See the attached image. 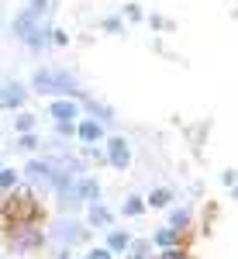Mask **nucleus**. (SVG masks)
I'll return each instance as SVG.
<instances>
[{"label":"nucleus","mask_w":238,"mask_h":259,"mask_svg":"<svg viewBox=\"0 0 238 259\" xmlns=\"http://www.w3.org/2000/svg\"><path fill=\"white\" fill-rule=\"evenodd\" d=\"M162 259H183V252H179V249H173V245H169V249H166V252H162Z\"/></svg>","instance_id":"obj_19"},{"label":"nucleus","mask_w":238,"mask_h":259,"mask_svg":"<svg viewBox=\"0 0 238 259\" xmlns=\"http://www.w3.org/2000/svg\"><path fill=\"white\" fill-rule=\"evenodd\" d=\"M35 18H38V14H31V11H28V14H21V18L14 21V31H18L21 38H24V35H28L31 28H35Z\"/></svg>","instance_id":"obj_10"},{"label":"nucleus","mask_w":238,"mask_h":259,"mask_svg":"<svg viewBox=\"0 0 238 259\" xmlns=\"http://www.w3.org/2000/svg\"><path fill=\"white\" fill-rule=\"evenodd\" d=\"M145 249H149V245H145V242H138V245H135V256H131V259H145Z\"/></svg>","instance_id":"obj_22"},{"label":"nucleus","mask_w":238,"mask_h":259,"mask_svg":"<svg viewBox=\"0 0 238 259\" xmlns=\"http://www.w3.org/2000/svg\"><path fill=\"white\" fill-rule=\"evenodd\" d=\"M45 11V0H31V14H41Z\"/></svg>","instance_id":"obj_23"},{"label":"nucleus","mask_w":238,"mask_h":259,"mask_svg":"<svg viewBox=\"0 0 238 259\" xmlns=\"http://www.w3.org/2000/svg\"><path fill=\"white\" fill-rule=\"evenodd\" d=\"M86 259H111V252H107V249H93Z\"/></svg>","instance_id":"obj_20"},{"label":"nucleus","mask_w":238,"mask_h":259,"mask_svg":"<svg viewBox=\"0 0 238 259\" xmlns=\"http://www.w3.org/2000/svg\"><path fill=\"white\" fill-rule=\"evenodd\" d=\"M79 139L83 142H97L100 139V124L97 121H83V124H79Z\"/></svg>","instance_id":"obj_9"},{"label":"nucleus","mask_w":238,"mask_h":259,"mask_svg":"<svg viewBox=\"0 0 238 259\" xmlns=\"http://www.w3.org/2000/svg\"><path fill=\"white\" fill-rule=\"evenodd\" d=\"M76 194H79V200H97V183H93V180H79L76 183Z\"/></svg>","instance_id":"obj_8"},{"label":"nucleus","mask_w":238,"mask_h":259,"mask_svg":"<svg viewBox=\"0 0 238 259\" xmlns=\"http://www.w3.org/2000/svg\"><path fill=\"white\" fill-rule=\"evenodd\" d=\"M141 207H145V204H141L138 197H131L128 204H124V211H128V214H141Z\"/></svg>","instance_id":"obj_18"},{"label":"nucleus","mask_w":238,"mask_h":259,"mask_svg":"<svg viewBox=\"0 0 238 259\" xmlns=\"http://www.w3.org/2000/svg\"><path fill=\"white\" fill-rule=\"evenodd\" d=\"M52 118L56 121H73L76 118V104H73V100H56V104H52Z\"/></svg>","instance_id":"obj_7"},{"label":"nucleus","mask_w":238,"mask_h":259,"mask_svg":"<svg viewBox=\"0 0 238 259\" xmlns=\"http://www.w3.org/2000/svg\"><path fill=\"white\" fill-rule=\"evenodd\" d=\"M7 218L11 221H31L35 218V200H31V194H18L14 200H7Z\"/></svg>","instance_id":"obj_2"},{"label":"nucleus","mask_w":238,"mask_h":259,"mask_svg":"<svg viewBox=\"0 0 238 259\" xmlns=\"http://www.w3.org/2000/svg\"><path fill=\"white\" fill-rule=\"evenodd\" d=\"M90 221H93V225H111V214H107L100 204H93V207H90Z\"/></svg>","instance_id":"obj_11"},{"label":"nucleus","mask_w":238,"mask_h":259,"mask_svg":"<svg viewBox=\"0 0 238 259\" xmlns=\"http://www.w3.org/2000/svg\"><path fill=\"white\" fill-rule=\"evenodd\" d=\"M107 156H111V162H114V166H128V159H131L128 142H124V139H111V152H107Z\"/></svg>","instance_id":"obj_6"},{"label":"nucleus","mask_w":238,"mask_h":259,"mask_svg":"<svg viewBox=\"0 0 238 259\" xmlns=\"http://www.w3.org/2000/svg\"><path fill=\"white\" fill-rule=\"evenodd\" d=\"M18 183V173L14 169H0V190H11Z\"/></svg>","instance_id":"obj_12"},{"label":"nucleus","mask_w":238,"mask_h":259,"mask_svg":"<svg viewBox=\"0 0 238 259\" xmlns=\"http://www.w3.org/2000/svg\"><path fill=\"white\" fill-rule=\"evenodd\" d=\"M149 204H152V207H162V204H169V194H166V190H156V194L149 197Z\"/></svg>","instance_id":"obj_15"},{"label":"nucleus","mask_w":238,"mask_h":259,"mask_svg":"<svg viewBox=\"0 0 238 259\" xmlns=\"http://www.w3.org/2000/svg\"><path fill=\"white\" fill-rule=\"evenodd\" d=\"M31 128H35V118H31V114H21L18 118V132H31Z\"/></svg>","instance_id":"obj_16"},{"label":"nucleus","mask_w":238,"mask_h":259,"mask_svg":"<svg viewBox=\"0 0 238 259\" xmlns=\"http://www.w3.org/2000/svg\"><path fill=\"white\" fill-rule=\"evenodd\" d=\"M52 41L56 45H66V31H52Z\"/></svg>","instance_id":"obj_24"},{"label":"nucleus","mask_w":238,"mask_h":259,"mask_svg":"<svg viewBox=\"0 0 238 259\" xmlns=\"http://www.w3.org/2000/svg\"><path fill=\"white\" fill-rule=\"evenodd\" d=\"M183 225H186V214H183V211H179V214H173V228H183Z\"/></svg>","instance_id":"obj_21"},{"label":"nucleus","mask_w":238,"mask_h":259,"mask_svg":"<svg viewBox=\"0 0 238 259\" xmlns=\"http://www.w3.org/2000/svg\"><path fill=\"white\" fill-rule=\"evenodd\" d=\"M21 104H24V90H21L18 83H11V87L0 90V107H21Z\"/></svg>","instance_id":"obj_5"},{"label":"nucleus","mask_w":238,"mask_h":259,"mask_svg":"<svg viewBox=\"0 0 238 259\" xmlns=\"http://www.w3.org/2000/svg\"><path fill=\"white\" fill-rule=\"evenodd\" d=\"M35 90L38 94H79L76 76L62 73V69H41V73H35Z\"/></svg>","instance_id":"obj_1"},{"label":"nucleus","mask_w":238,"mask_h":259,"mask_svg":"<svg viewBox=\"0 0 238 259\" xmlns=\"http://www.w3.org/2000/svg\"><path fill=\"white\" fill-rule=\"evenodd\" d=\"M52 235H56L59 242H66V245H73V242H79V239H83V228H79L76 221H59Z\"/></svg>","instance_id":"obj_4"},{"label":"nucleus","mask_w":238,"mask_h":259,"mask_svg":"<svg viewBox=\"0 0 238 259\" xmlns=\"http://www.w3.org/2000/svg\"><path fill=\"white\" fill-rule=\"evenodd\" d=\"M28 180L31 183H41V187H49V183H56V177H52V166L49 162H28Z\"/></svg>","instance_id":"obj_3"},{"label":"nucleus","mask_w":238,"mask_h":259,"mask_svg":"<svg viewBox=\"0 0 238 259\" xmlns=\"http://www.w3.org/2000/svg\"><path fill=\"white\" fill-rule=\"evenodd\" d=\"M35 145H38V139L31 132H21V149H35Z\"/></svg>","instance_id":"obj_17"},{"label":"nucleus","mask_w":238,"mask_h":259,"mask_svg":"<svg viewBox=\"0 0 238 259\" xmlns=\"http://www.w3.org/2000/svg\"><path fill=\"white\" fill-rule=\"evenodd\" d=\"M156 242L162 245V249H169V245L176 242V232H173V228H166V232H159V235H156Z\"/></svg>","instance_id":"obj_14"},{"label":"nucleus","mask_w":238,"mask_h":259,"mask_svg":"<svg viewBox=\"0 0 238 259\" xmlns=\"http://www.w3.org/2000/svg\"><path fill=\"white\" fill-rule=\"evenodd\" d=\"M128 235H124V232H111V239H107V245H111V249H124V245H128Z\"/></svg>","instance_id":"obj_13"}]
</instances>
